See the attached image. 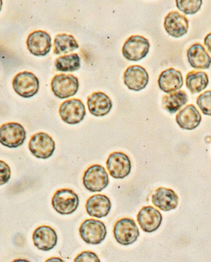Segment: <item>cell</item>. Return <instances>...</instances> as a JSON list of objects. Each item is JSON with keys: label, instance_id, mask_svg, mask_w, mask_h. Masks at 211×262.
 I'll use <instances>...</instances> for the list:
<instances>
[{"label": "cell", "instance_id": "4dcf8cb0", "mask_svg": "<svg viewBox=\"0 0 211 262\" xmlns=\"http://www.w3.org/2000/svg\"><path fill=\"white\" fill-rule=\"evenodd\" d=\"M204 43L208 51L211 53V32L208 33L204 38Z\"/></svg>", "mask_w": 211, "mask_h": 262}, {"label": "cell", "instance_id": "8992f818", "mask_svg": "<svg viewBox=\"0 0 211 262\" xmlns=\"http://www.w3.org/2000/svg\"><path fill=\"white\" fill-rule=\"evenodd\" d=\"M79 231L83 241L91 245L100 244L105 239L107 233L103 222L92 219L86 220L81 224Z\"/></svg>", "mask_w": 211, "mask_h": 262}, {"label": "cell", "instance_id": "603a6c76", "mask_svg": "<svg viewBox=\"0 0 211 262\" xmlns=\"http://www.w3.org/2000/svg\"><path fill=\"white\" fill-rule=\"evenodd\" d=\"M187 101L188 97L186 92L179 90L164 95L162 99V104L165 110L174 114L184 105Z\"/></svg>", "mask_w": 211, "mask_h": 262}, {"label": "cell", "instance_id": "ffe728a7", "mask_svg": "<svg viewBox=\"0 0 211 262\" xmlns=\"http://www.w3.org/2000/svg\"><path fill=\"white\" fill-rule=\"evenodd\" d=\"M87 105L90 113L96 117L107 115L112 107L110 97L101 92H94L87 99Z\"/></svg>", "mask_w": 211, "mask_h": 262}, {"label": "cell", "instance_id": "7a4b0ae2", "mask_svg": "<svg viewBox=\"0 0 211 262\" xmlns=\"http://www.w3.org/2000/svg\"><path fill=\"white\" fill-rule=\"evenodd\" d=\"M79 205L78 195L72 190L62 188L57 190L52 199V205L56 212L61 214L73 213Z\"/></svg>", "mask_w": 211, "mask_h": 262}, {"label": "cell", "instance_id": "4fadbf2b", "mask_svg": "<svg viewBox=\"0 0 211 262\" xmlns=\"http://www.w3.org/2000/svg\"><path fill=\"white\" fill-rule=\"evenodd\" d=\"M124 84L129 89L139 91L144 89L149 80L145 69L139 65L129 67L123 74Z\"/></svg>", "mask_w": 211, "mask_h": 262}, {"label": "cell", "instance_id": "6da1fadb", "mask_svg": "<svg viewBox=\"0 0 211 262\" xmlns=\"http://www.w3.org/2000/svg\"><path fill=\"white\" fill-rule=\"evenodd\" d=\"M82 182L85 187L91 192H100L109 184V179L104 168L98 164L90 166L83 174Z\"/></svg>", "mask_w": 211, "mask_h": 262}, {"label": "cell", "instance_id": "f1b7e54d", "mask_svg": "<svg viewBox=\"0 0 211 262\" xmlns=\"http://www.w3.org/2000/svg\"><path fill=\"white\" fill-rule=\"evenodd\" d=\"M74 262H100L94 252L85 251L79 254L74 259Z\"/></svg>", "mask_w": 211, "mask_h": 262}, {"label": "cell", "instance_id": "4316f807", "mask_svg": "<svg viewBox=\"0 0 211 262\" xmlns=\"http://www.w3.org/2000/svg\"><path fill=\"white\" fill-rule=\"evenodd\" d=\"M177 8L185 14H194L200 9L201 0H176Z\"/></svg>", "mask_w": 211, "mask_h": 262}, {"label": "cell", "instance_id": "1f68e13d", "mask_svg": "<svg viewBox=\"0 0 211 262\" xmlns=\"http://www.w3.org/2000/svg\"><path fill=\"white\" fill-rule=\"evenodd\" d=\"M45 262H65L61 258L57 257H53L47 259Z\"/></svg>", "mask_w": 211, "mask_h": 262}, {"label": "cell", "instance_id": "7402d4cb", "mask_svg": "<svg viewBox=\"0 0 211 262\" xmlns=\"http://www.w3.org/2000/svg\"><path fill=\"white\" fill-rule=\"evenodd\" d=\"M187 58L190 66L197 69H207L211 65V57L199 43L192 45L187 51Z\"/></svg>", "mask_w": 211, "mask_h": 262}, {"label": "cell", "instance_id": "52a82bcc", "mask_svg": "<svg viewBox=\"0 0 211 262\" xmlns=\"http://www.w3.org/2000/svg\"><path fill=\"white\" fill-rule=\"evenodd\" d=\"M26 137L24 127L17 122H9L1 125L0 142L9 148H16L22 145Z\"/></svg>", "mask_w": 211, "mask_h": 262}, {"label": "cell", "instance_id": "ac0fdd59", "mask_svg": "<svg viewBox=\"0 0 211 262\" xmlns=\"http://www.w3.org/2000/svg\"><path fill=\"white\" fill-rule=\"evenodd\" d=\"M152 202L161 210L168 211L177 207L178 196L172 189L161 187L152 195Z\"/></svg>", "mask_w": 211, "mask_h": 262}, {"label": "cell", "instance_id": "484cf974", "mask_svg": "<svg viewBox=\"0 0 211 262\" xmlns=\"http://www.w3.org/2000/svg\"><path fill=\"white\" fill-rule=\"evenodd\" d=\"M55 66L57 71L73 72L80 67V58L76 53L60 56L56 58Z\"/></svg>", "mask_w": 211, "mask_h": 262}, {"label": "cell", "instance_id": "9a60e30c", "mask_svg": "<svg viewBox=\"0 0 211 262\" xmlns=\"http://www.w3.org/2000/svg\"><path fill=\"white\" fill-rule=\"evenodd\" d=\"M164 27L170 36L178 38L185 35L188 29V20L177 11L169 12L164 18Z\"/></svg>", "mask_w": 211, "mask_h": 262}, {"label": "cell", "instance_id": "ba28073f", "mask_svg": "<svg viewBox=\"0 0 211 262\" xmlns=\"http://www.w3.org/2000/svg\"><path fill=\"white\" fill-rule=\"evenodd\" d=\"M12 86L15 92L21 97L30 98L37 93L39 82L34 74L24 71L15 76Z\"/></svg>", "mask_w": 211, "mask_h": 262}, {"label": "cell", "instance_id": "44dd1931", "mask_svg": "<svg viewBox=\"0 0 211 262\" xmlns=\"http://www.w3.org/2000/svg\"><path fill=\"white\" fill-rule=\"evenodd\" d=\"M176 121L182 129L193 130L199 126L201 116L193 104H188L176 115Z\"/></svg>", "mask_w": 211, "mask_h": 262}, {"label": "cell", "instance_id": "7c38bea8", "mask_svg": "<svg viewBox=\"0 0 211 262\" xmlns=\"http://www.w3.org/2000/svg\"><path fill=\"white\" fill-rule=\"evenodd\" d=\"M26 43L30 52L36 56L46 55L52 47L50 35L42 30L34 31L30 33Z\"/></svg>", "mask_w": 211, "mask_h": 262}, {"label": "cell", "instance_id": "5bb4252c", "mask_svg": "<svg viewBox=\"0 0 211 262\" xmlns=\"http://www.w3.org/2000/svg\"><path fill=\"white\" fill-rule=\"evenodd\" d=\"M162 216L152 206L143 207L137 215V221L141 229L147 233L157 230L161 224Z\"/></svg>", "mask_w": 211, "mask_h": 262}, {"label": "cell", "instance_id": "d6a6232c", "mask_svg": "<svg viewBox=\"0 0 211 262\" xmlns=\"http://www.w3.org/2000/svg\"><path fill=\"white\" fill-rule=\"evenodd\" d=\"M12 262H30L29 261L25 259H17L13 261Z\"/></svg>", "mask_w": 211, "mask_h": 262}, {"label": "cell", "instance_id": "5b68a950", "mask_svg": "<svg viewBox=\"0 0 211 262\" xmlns=\"http://www.w3.org/2000/svg\"><path fill=\"white\" fill-rule=\"evenodd\" d=\"M114 236L120 245L128 246L136 242L139 236V229L134 220L122 218L117 221L113 228Z\"/></svg>", "mask_w": 211, "mask_h": 262}, {"label": "cell", "instance_id": "3957f363", "mask_svg": "<svg viewBox=\"0 0 211 262\" xmlns=\"http://www.w3.org/2000/svg\"><path fill=\"white\" fill-rule=\"evenodd\" d=\"M149 40L140 35H132L124 43L122 48L123 57L130 61H137L144 58L149 51Z\"/></svg>", "mask_w": 211, "mask_h": 262}, {"label": "cell", "instance_id": "d4e9b609", "mask_svg": "<svg viewBox=\"0 0 211 262\" xmlns=\"http://www.w3.org/2000/svg\"><path fill=\"white\" fill-rule=\"evenodd\" d=\"M54 53L66 54L79 48L78 43L73 36L65 33L57 34L54 40Z\"/></svg>", "mask_w": 211, "mask_h": 262}, {"label": "cell", "instance_id": "83f0119b", "mask_svg": "<svg viewBox=\"0 0 211 262\" xmlns=\"http://www.w3.org/2000/svg\"><path fill=\"white\" fill-rule=\"evenodd\" d=\"M196 103L202 113L211 116V91H205L197 98Z\"/></svg>", "mask_w": 211, "mask_h": 262}, {"label": "cell", "instance_id": "2e32d148", "mask_svg": "<svg viewBox=\"0 0 211 262\" xmlns=\"http://www.w3.org/2000/svg\"><path fill=\"white\" fill-rule=\"evenodd\" d=\"M32 239L37 249L47 251L52 250L56 245L57 236L51 227L41 226L34 230Z\"/></svg>", "mask_w": 211, "mask_h": 262}, {"label": "cell", "instance_id": "f546056e", "mask_svg": "<svg viewBox=\"0 0 211 262\" xmlns=\"http://www.w3.org/2000/svg\"><path fill=\"white\" fill-rule=\"evenodd\" d=\"M1 185L7 183L10 178L11 171L8 165L1 160Z\"/></svg>", "mask_w": 211, "mask_h": 262}, {"label": "cell", "instance_id": "d6986e66", "mask_svg": "<svg viewBox=\"0 0 211 262\" xmlns=\"http://www.w3.org/2000/svg\"><path fill=\"white\" fill-rule=\"evenodd\" d=\"M111 208V203L109 198L101 194L91 196L86 203V209L88 214L96 218L106 216Z\"/></svg>", "mask_w": 211, "mask_h": 262}, {"label": "cell", "instance_id": "30bf717a", "mask_svg": "<svg viewBox=\"0 0 211 262\" xmlns=\"http://www.w3.org/2000/svg\"><path fill=\"white\" fill-rule=\"evenodd\" d=\"M59 114L61 119L69 124H76L84 118L86 112L82 102L73 98L64 101L60 105Z\"/></svg>", "mask_w": 211, "mask_h": 262}, {"label": "cell", "instance_id": "9c48e42d", "mask_svg": "<svg viewBox=\"0 0 211 262\" xmlns=\"http://www.w3.org/2000/svg\"><path fill=\"white\" fill-rule=\"evenodd\" d=\"M28 148L36 158L46 159L53 155L55 150V142L48 134L39 132L31 137Z\"/></svg>", "mask_w": 211, "mask_h": 262}, {"label": "cell", "instance_id": "8fae6325", "mask_svg": "<svg viewBox=\"0 0 211 262\" xmlns=\"http://www.w3.org/2000/svg\"><path fill=\"white\" fill-rule=\"evenodd\" d=\"M110 174L115 179H123L131 172V163L129 157L122 152L111 153L106 162Z\"/></svg>", "mask_w": 211, "mask_h": 262}, {"label": "cell", "instance_id": "277c9868", "mask_svg": "<svg viewBox=\"0 0 211 262\" xmlns=\"http://www.w3.org/2000/svg\"><path fill=\"white\" fill-rule=\"evenodd\" d=\"M51 86L52 92L56 97L65 99L76 94L79 82L77 78L73 75L59 74L53 77Z\"/></svg>", "mask_w": 211, "mask_h": 262}, {"label": "cell", "instance_id": "cb8c5ba5", "mask_svg": "<svg viewBox=\"0 0 211 262\" xmlns=\"http://www.w3.org/2000/svg\"><path fill=\"white\" fill-rule=\"evenodd\" d=\"M208 82L207 74L203 71H192L186 76V86L192 94L198 93L204 90Z\"/></svg>", "mask_w": 211, "mask_h": 262}, {"label": "cell", "instance_id": "e0dca14e", "mask_svg": "<svg viewBox=\"0 0 211 262\" xmlns=\"http://www.w3.org/2000/svg\"><path fill=\"white\" fill-rule=\"evenodd\" d=\"M158 84L160 89L166 93L177 91L183 84L182 74L174 68L167 69L160 74Z\"/></svg>", "mask_w": 211, "mask_h": 262}]
</instances>
